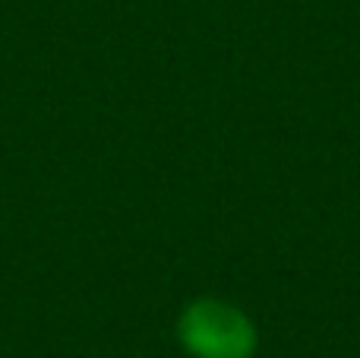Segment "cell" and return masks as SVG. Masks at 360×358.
<instances>
[{
	"label": "cell",
	"mask_w": 360,
	"mask_h": 358,
	"mask_svg": "<svg viewBox=\"0 0 360 358\" xmlns=\"http://www.w3.org/2000/svg\"><path fill=\"white\" fill-rule=\"evenodd\" d=\"M180 342L196 358H253L256 327L224 302H193L180 317Z\"/></svg>",
	"instance_id": "obj_1"
}]
</instances>
